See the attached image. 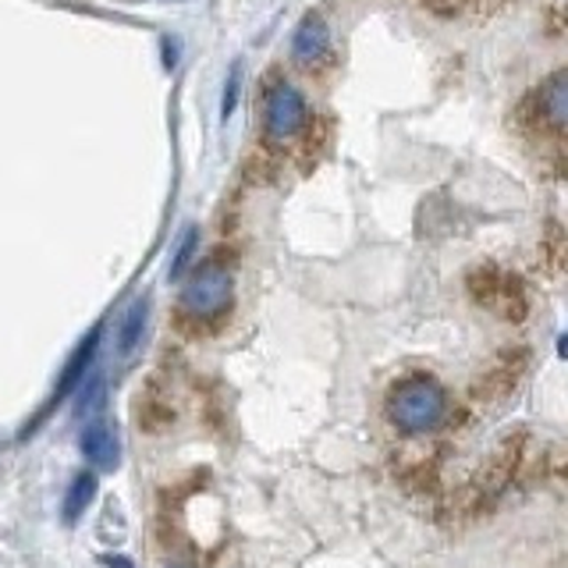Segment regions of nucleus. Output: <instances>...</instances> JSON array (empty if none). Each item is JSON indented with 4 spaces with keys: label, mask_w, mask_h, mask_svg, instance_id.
Here are the masks:
<instances>
[{
    "label": "nucleus",
    "mask_w": 568,
    "mask_h": 568,
    "mask_svg": "<svg viewBox=\"0 0 568 568\" xmlns=\"http://www.w3.org/2000/svg\"><path fill=\"white\" fill-rule=\"evenodd\" d=\"M146 320H150V302H146V298H139L135 306L129 310V316H124L121 334H118V348H121V355H129V352L142 342V331H146Z\"/></svg>",
    "instance_id": "nucleus-10"
},
{
    "label": "nucleus",
    "mask_w": 568,
    "mask_h": 568,
    "mask_svg": "<svg viewBox=\"0 0 568 568\" xmlns=\"http://www.w3.org/2000/svg\"><path fill=\"white\" fill-rule=\"evenodd\" d=\"M82 455L93 462L97 469H114L118 466V458H121V444H118V434H114V426L111 423H103V419H93L82 430Z\"/></svg>",
    "instance_id": "nucleus-6"
},
{
    "label": "nucleus",
    "mask_w": 568,
    "mask_h": 568,
    "mask_svg": "<svg viewBox=\"0 0 568 568\" xmlns=\"http://www.w3.org/2000/svg\"><path fill=\"white\" fill-rule=\"evenodd\" d=\"M168 568H185V565H168Z\"/></svg>",
    "instance_id": "nucleus-15"
},
{
    "label": "nucleus",
    "mask_w": 568,
    "mask_h": 568,
    "mask_svg": "<svg viewBox=\"0 0 568 568\" xmlns=\"http://www.w3.org/2000/svg\"><path fill=\"white\" fill-rule=\"evenodd\" d=\"M426 8L444 14V18H458V14H476V11H490L501 0H423Z\"/></svg>",
    "instance_id": "nucleus-11"
},
{
    "label": "nucleus",
    "mask_w": 568,
    "mask_h": 568,
    "mask_svg": "<svg viewBox=\"0 0 568 568\" xmlns=\"http://www.w3.org/2000/svg\"><path fill=\"white\" fill-rule=\"evenodd\" d=\"M93 497H97V476L93 473H79L75 479H71L68 494H64V519L68 523L82 519V511L93 505Z\"/></svg>",
    "instance_id": "nucleus-9"
},
{
    "label": "nucleus",
    "mask_w": 568,
    "mask_h": 568,
    "mask_svg": "<svg viewBox=\"0 0 568 568\" xmlns=\"http://www.w3.org/2000/svg\"><path fill=\"white\" fill-rule=\"evenodd\" d=\"M195 248H200V231L189 227L185 235H182V242H178V253H174V260H171V281L185 274V266H189V260L195 256Z\"/></svg>",
    "instance_id": "nucleus-12"
},
{
    "label": "nucleus",
    "mask_w": 568,
    "mask_h": 568,
    "mask_svg": "<svg viewBox=\"0 0 568 568\" xmlns=\"http://www.w3.org/2000/svg\"><path fill=\"white\" fill-rule=\"evenodd\" d=\"M231 292H235L231 288V271L224 263L210 260L192 271L178 306H182V316L192 320V324H213V320H221L231 310Z\"/></svg>",
    "instance_id": "nucleus-2"
},
{
    "label": "nucleus",
    "mask_w": 568,
    "mask_h": 568,
    "mask_svg": "<svg viewBox=\"0 0 568 568\" xmlns=\"http://www.w3.org/2000/svg\"><path fill=\"white\" fill-rule=\"evenodd\" d=\"M537 111H540V121L547 124L550 132L561 135L565 132V114H568V79L565 71H555L537 93Z\"/></svg>",
    "instance_id": "nucleus-7"
},
{
    "label": "nucleus",
    "mask_w": 568,
    "mask_h": 568,
    "mask_svg": "<svg viewBox=\"0 0 568 568\" xmlns=\"http://www.w3.org/2000/svg\"><path fill=\"white\" fill-rule=\"evenodd\" d=\"M106 565H111V568H132L129 558H106Z\"/></svg>",
    "instance_id": "nucleus-14"
},
{
    "label": "nucleus",
    "mask_w": 568,
    "mask_h": 568,
    "mask_svg": "<svg viewBox=\"0 0 568 568\" xmlns=\"http://www.w3.org/2000/svg\"><path fill=\"white\" fill-rule=\"evenodd\" d=\"M235 100H239V71L231 75V85H227V93H224V114L235 111Z\"/></svg>",
    "instance_id": "nucleus-13"
},
{
    "label": "nucleus",
    "mask_w": 568,
    "mask_h": 568,
    "mask_svg": "<svg viewBox=\"0 0 568 568\" xmlns=\"http://www.w3.org/2000/svg\"><path fill=\"white\" fill-rule=\"evenodd\" d=\"M469 288L476 295L479 306L494 310L497 316L505 320H519L526 313V295H523V284L515 281L505 271H494V266H479L469 277Z\"/></svg>",
    "instance_id": "nucleus-4"
},
{
    "label": "nucleus",
    "mask_w": 568,
    "mask_h": 568,
    "mask_svg": "<svg viewBox=\"0 0 568 568\" xmlns=\"http://www.w3.org/2000/svg\"><path fill=\"white\" fill-rule=\"evenodd\" d=\"M97 345H100V331H93L85 337V342L75 348V355L68 359L64 373H61V381H58V390H53V402H64L71 390H75L82 381H85V369L93 366V355H97Z\"/></svg>",
    "instance_id": "nucleus-8"
},
{
    "label": "nucleus",
    "mask_w": 568,
    "mask_h": 568,
    "mask_svg": "<svg viewBox=\"0 0 568 568\" xmlns=\"http://www.w3.org/2000/svg\"><path fill=\"white\" fill-rule=\"evenodd\" d=\"M327 53H331V29H327V22L320 14L302 18V26L292 36V58L298 64L313 68V64L324 61Z\"/></svg>",
    "instance_id": "nucleus-5"
},
{
    "label": "nucleus",
    "mask_w": 568,
    "mask_h": 568,
    "mask_svg": "<svg viewBox=\"0 0 568 568\" xmlns=\"http://www.w3.org/2000/svg\"><path fill=\"white\" fill-rule=\"evenodd\" d=\"M310 121V103L298 85L274 79L263 89V135L271 142H292L302 135Z\"/></svg>",
    "instance_id": "nucleus-3"
},
{
    "label": "nucleus",
    "mask_w": 568,
    "mask_h": 568,
    "mask_svg": "<svg viewBox=\"0 0 568 568\" xmlns=\"http://www.w3.org/2000/svg\"><path fill=\"white\" fill-rule=\"evenodd\" d=\"M387 419L402 434H430L448 419V390L434 377H405L387 390Z\"/></svg>",
    "instance_id": "nucleus-1"
}]
</instances>
